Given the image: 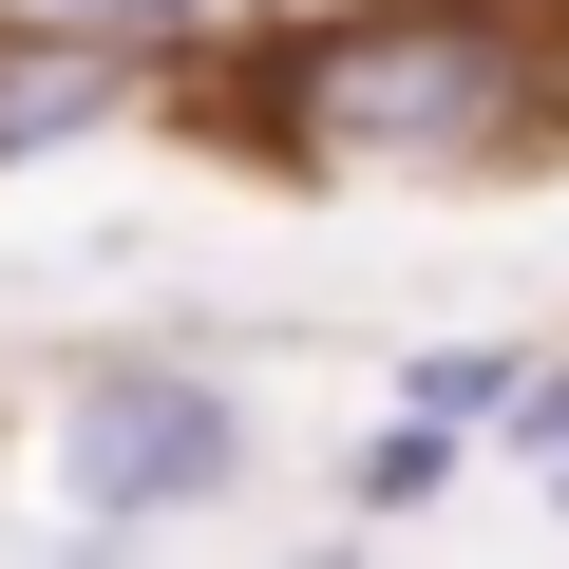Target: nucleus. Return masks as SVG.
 <instances>
[{
	"instance_id": "obj_7",
	"label": "nucleus",
	"mask_w": 569,
	"mask_h": 569,
	"mask_svg": "<svg viewBox=\"0 0 569 569\" xmlns=\"http://www.w3.org/2000/svg\"><path fill=\"white\" fill-rule=\"evenodd\" d=\"M512 361H531V342H418V361H399V399H418V418H456V437H493Z\"/></svg>"
},
{
	"instance_id": "obj_3",
	"label": "nucleus",
	"mask_w": 569,
	"mask_h": 569,
	"mask_svg": "<svg viewBox=\"0 0 569 569\" xmlns=\"http://www.w3.org/2000/svg\"><path fill=\"white\" fill-rule=\"evenodd\" d=\"M114 114H152V77H133L114 39H58V20L0 0V171H58V152H96Z\"/></svg>"
},
{
	"instance_id": "obj_5",
	"label": "nucleus",
	"mask_w": 569,
	"mask_h": 569,
	"mask_svg": "<svg viewBox=\"0 0 569 569\" xmlns=\"http://www.w3.org/2000/svg\"><path fill=\"white\" fill-rule=\"evenodd\" d=\"M20 20H58V39H114L133 77H190L228 20H266V0H20Z\"/></svg>"
},
{
	"instance_id": "obj_4",
	"label": "nucleus",
	"mask_w": 569,
	"mask_h": 569,
	"mask_svg": "<svg viewBox=\"0 0 569 569\" xmlns=\"http://www.w3.org/2000/svg\"><path fill=\"white\" fill-rule=\"evenodd\" d=\"M456 475H475V437H456V418H418V399H380V437L342 456V512H361V531H418Z\"/></svg>"
},
{
	"instance_id": "obj_6",
	"label": "nucleus",
	"mask_w": 569,
	"mask_h": 569,
	"mask_svg": "<svg viewBox=\"0 0 569 569\" xmlns=\"http://www.w3.org/2000/svg\"><path fill=\"white\" fill-rule=\"evenodd\" d=\"M475 456H512V475L569 512V361H512V399H493V437H475Z\"/></svg>"
},
{
	"instance_id": "obj_1",
	"label": "nucleus",
	"mask_w": 569,
	"mask_h": 569,
	"mask_svg": "<svg viewBox=\"0 0 569 569\" xmlns=\"http://www.w3.org/2000/svg\"><path fill=\"white\" fill-rule=\"evenodd\" d=\"M152 96L228 114L247 171H531L569 133V39L531 0H266Z\"/></svg>"
},
{
	"instance_id": "obj_2",
	"label": "nucleus",
	"mask_w": 569,
	"mask_h": 569,
	"mask_svg": "<svg viewBox=\"0 0 569 569\" xmlns=\"http://www.w3.org/2000/svg\"><path fill=\"white\" fill-rule=\"evenodd\" d=\"M266 475V418H247V380L209 361V342H96V361H58V399H39V493H58V531H190V512H228Z\"/></svg>"
}]
</instances>
